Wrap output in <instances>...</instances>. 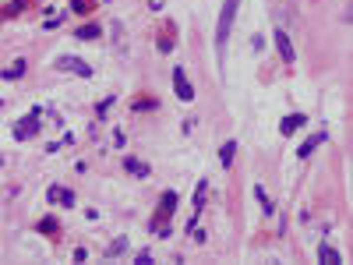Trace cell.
<instances>
[{"mask_svg": "<svg viewBox=\"0 0 353 265\" xmlns=\"http://www.w3.org/2000/svg\"><path fill=\"white\" fill-rule=\"evenodd\" d=\"M237 7L240 0H226L223 11H219V25H216V50H219V60L226 53V43H230V28H233V18H237Z\"/></svg>", "mask_w": 353, "mask_h": 265, "instance_id": "6da1fadb", "label": "cell"}, {"mask_svg": "<svg viewBox=\"0 0 353 265\" xmlns=\"http://www.w3.org/2000/svg\"><path fill=\"white\" fill-rule=\"evenodd\" d=\"M173 92H177L180 103H191L194 99V85L187 82V71L184 67H173Z\"/></svg>", "mask_w": 353, "mask_h": 265, "instance_id": "7a4b0ae2", "label": "cell"}, {"mask_svg": "<svg viewBox=\"0 0 353 265\" xmlns=\"http://www.w3.org/2000/svg\"><path fill=\"white\" fill-rule=\"evenodd\" d=\"M276 50L283 57V64H297V53H293V43H290V35L283 28H276Z\"/></svg>", "mask_w": 353, "mask_h": 265, "instance_id": "3957f363", "label": "cell"}, {"mask_svg": "<svg viewBox=\"0 0 353 265\" xmlns=\"http://www.w3.org/2000/svg\"><path fill=\"white\" fill-rule=\"evenodd\" d=\"M46 202H57V205H64V209H74L78 198H74V191H67V187H57V184H53L50 191H46Z\"/></svg>", "mask_w": 353, "mask_h": 265, "instance_id": "277c9868", "label": "cell"}, {"mask_svg": "<svg viewBox=\"0 0 353 265\" xmlns=\"http://www.w3.org/2000/svg\"><path fill=\"white\" fill-rule=\"evenodd\" d=\"M205 195H209V184L198 180V191H194V212H191V219H187V230L198 223V216H202V209H205Z\"/></svg>", "mask_w": 353, "mask_h": 265, "instance_id": "5b68a950", "label": "cell"}, {"mask_svg": "<svg viewBox=\"0 0 353 265\" xmlns=\"http://www.w3.org/2000/svg\"><path fill=\"white\" fill-rule=\"evenodd\" d=\"M35 117H39V113H28V117L14 128V138H18V141H25V138H32V134L39 131V121H35Z\"/></svg>", "mask_w": 353, "mask_h": 265, "instance_id": "8992f818", "label": "cell"}, {"mask_svg": "<svg viewBox=\"0 0 353 265\" xmlns=\"http://www.w3.org/2000/svg\"><path fill=\"white\" fill-rule=\"evenodd\" d=\"M57 67H60V71H78V74H92V67H89L85 60H74V57H60Z\"/></svg>", "mask_w": 353, "mask_h": 265, "instance_id": "52a82bcc", "label": "cell"}, {"mask_svg": "<svg viewBox=\"0 0 353 265\" xmlns=\"http://www.w3.org/2000/svg\"><path fill=\"white\" fill-rule=\"evenodd\" d=\"M304 121H307L304 113H290V117H283L279 131H283V134H293V131H300V128H304Z\"/></svg>", "mask_w": 353, "mask_h": 265, "instance_id": "ba28073f", "label": "cell"}, {"mask_svg": "<svg viewBox=\"0 0 353 265\" xmlns=\"http://www.w3.org/2000/svg\"><path fill=\"white\" fill-rule=\"evenodd\" d=\"M124 170H127V173H134V177H148V173H152V170H148V163H145V159H134V156H127V159H124Z\"/></svg>", "mask_w": 353, "mask_h": 265, "instance_id": "9c48e42d", "label": "cell"}, {"mask_svg": "<svg viewBox=\"0 0 353 265\" xmlns=\"http://www.w3.org/2000/svg\"><path fill=\"white\" fill-rule=\"evenodd\" d=\"M325 138H329L325 131H318V134H311V138H307V141H304V145L297 148V156H300V159H304V156H311V152H315V145H322Z\"/></svg>", "mask_w": 353, "mask_h": 265, "instance_id": "30bf717a", "label": "cell"}, {"mask_svg": "<svg viewBox=\"0 0 353 265\" xmlns=\"http://www.w3.org/2000/svg\"><path fill=\"white\" fill-rule=\"evenodd\" d=\"M233 156H237V141H223V148H219V163H223V170L233 166Z\"/></svg>", "mask_w": 353, "mask_h": 265, "instance_id": "8fae6325", "label": "cell"}, {"mask_svg": "<svg viewBox=\"0 0 353 265\" xmlns=\"http://www.w3.org/2000/svg\"><path fill=\"white\" fill-rule=\"evenodd\" d=\"M127 251V237H117L110 248H106V258H117V255H124Z\"/></svg>", "mask_w": 353, "mask_h": 265, "instance_id": "7c38bea8", "label": "cell"}, {"mask_svg": "<svg viewBox=\"0 0 353 265\" xmlns=\"http://www.w3.org/2000/svg\"><path fill=\"white\" fill-rule=\"evenodd\" d=\"M254 198L261 202V212H265V216H272V212H276V205H272V198H268V195L261 191V187H254Z\"/></svg>", "mask_w": 353, "mask_h": 265, "instance_id": "4fadbf2b", "label": "cell"}, {"mask_svg": "<svg viewBox=\"0 0 353 265\" xmlns=\"http://www.w3.org/2000/svg\"><path fill=\"white\" fill-rule=\"evenodd\" d=\"M99 35H103L99 25H82V28H78V39H85V43H89V39H99Z\"/></svg>", "mask_w": 353, "mask_h": 265, "instance_id": "5bb4252c", "label": "cell"}, {"mask_svg": "<svg viewBox=\"0 0 353 265\" xmlns=\"http://www.w3.org/2000/svg\"><path fill=\"white\" fill-rule=\"evenodd\" d=\"M159 205H163V216H173V209H177V191H166Z\"/></svg>", "mask_w": 353, "mask_h": 265, "instance_id": "9a60e30c", "label": "cell"}, {"mask_svg": "<svg viewBox=\"0 0 353 265\" xmlns=\"http://www.w3.org/2000/svg\"><path fill=\"white\" fill-rule=\"evenodd\" d=\"M318 255H322V262H329V265L343 262V258H339V251H336V248H329V244H322V251H318Z\"/></svg>", "mask_w": 353, "mask_h": 265, "instance_id": "2e32d148", "label": "cell"}, {"mask_svg": "<svg viewBox=\"0 0 353 265\" xmlns=\"http://www.w3.org/2000/svg\"><path fill=\"white\" fill-rule=\"evenodd\" d=\"M21 74H25V60H14V64L4 71V78H21Z\"/></svg>", "mask_w": 353, "mask_h": 265, "instance_id": "e0dca14e", "label": "cell"}, {"mask_svg": "<svg viewBox=\"0 0 353 265\" xmlns=\"http://www.w3.org/2000/svg\"><path fill=\"white\" fill-rule=\"evenodd\" d=\"M71 11H74V14H89L92 4H89V0H71Z\"/></svg>", "mask_w": 353, "mask_h": 265, "instance_id": "ac0fdd59", "label": "cell"}, {"mask_svg": "<svg viewBox=\"0 0 353 265\" xmlns=\"http://www.w3.org/2000/svg\"><path fill=\"white\" fill-rule=\"evenodd\" d=\"M39 230H43V234H53L57 223H53V219H43V223H39Z\"/></svg>", "mask_w": 353, "mask_h": 265, "instance_id": "d6986e66", "label": "cell"}]
</instances>
